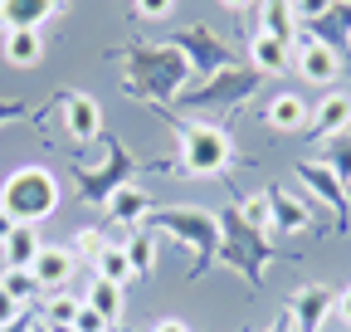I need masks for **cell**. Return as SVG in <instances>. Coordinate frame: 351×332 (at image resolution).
Here are the masks:
<instances>
[{
    "label": "cell",
    "mask_w": 351,
    "mask_h": 332,
    "mask_svg": "<svg viewBox=\"0 0 351 332\" xmlns=\"http://www.w3.org/2000/svg\"><path fill=\"white\" fill-rule=\"evenodd\" d=\"M117 59L132 64V73L122 78V88L137 93V98H156V103H176V98H181V88L195 78V73H191V59L176 49L171 39H166V45H132V49H122Z\"/></svg>",
    "instance_id": "obj_1"
},
{
    "label": "cell",
    "mask_w": 351,
    "mask_h": 332,
    "mask_svg": "<svg viewBox=\"0 0 351 332\" xmlns=\"http://www.w3.org/2000/svg\"><path fill=\"white\" fill-rule=\"evenodd\" d=\"M0 205L15 225H39L59 211V176L44 171V166H20L0 186Z\"/></svg>",
    "instance_id": "obj_2"
},
{
    "label": "cell",
    "mask_w": 351,
    "mask_h": 332,
    "mask_svg": "<svg viewBox=\"0 0 351 332\" xmlns=\"http://www.w3.org/2000/svg\"><path fill=\"white\" fill-rule=\"evenodd\" d=\"M147 225L161 230V235H171V239H181V244H191V254H195V269H191V274H205V269L215 264L219 215L200 211V205H166V211H152Z\"/></svg>",
    "instance_id": "obj_3"
},
{
    "label": "cell",
    "mask_w": 351,
    "mask_h": 332,
    "mask_svg": "<svg viewBox=\"0 0 351 332\" xmlns=\"http://www.w3.org/2000/svg\"><path fill=\"white\" fill-rule=\"evenodd\" d=\"M234 156V142L215 122H181V171L191 176H219Z\"/></svg>",
    "instance_id": "obj_4"
},
{
    "label": "cell",
    "mask_w": 351,
    "mask_h": 332,
    "mask_svg": "<svg viewBox=\"0 0 351 332\" xmlns=\"http://www.w3.org/2000/svg\"><path fill=\"white\" fill-rule=\"evenodd\" d=\"M219 239H225V249H219L225 264H234L249 283H258L263 278V264H269V239H263V230H254L239 215V205L219 215Z\"/></svg>",
    "instance_id": "obj_5"
},
{
    "label": "cell",
    "mask_w": 351,
    "mask_h": 332,
    "mask_svg": "<svg viewBox=\"0 0 351 332\" xmlns=\"http://www.w3.org/2000/svg\"><path fill=\"white\" fill-rule=\"evenodd\" d=\"M258 83H263V73H254V69H244V64H230V69L210 73L200 88L181 93V108H225V112H234L244 98L258 93Z\"/></svg>",
    "instance_id": "obj_6"
},
{
    "label": "cell",
    "mask_w": 351,
    "mask_h": 332,
    "mask_svg": "<svg viewBox=\"0 0 351 332\" xmlns=\"http://www.w3.org/2000/svg\"><path fill=\"white\" fill-rule=\"evenodd\" d=\"M103 152H108V166H98V171H88V166H83V171H78V195L88 200V205H98V200H108L117 186H127L132 181V171H137V161H132V152L117 142V137H108L103 142Z\"/></svg>",
    "instance_id": "obj_7"
},
{
    "label": "cell",
    "mask_w": 351,
    "mask_h": 332,
    "mask_svg": "<svg viewBox=\"0 0 351 332\" xmlns=\"http://www.w3.org/2000/svg\"><path fill=\"white\" fill-rule=\"evenodd\" d=\"M171 45L181 49L186 59H191V73H219V69H230L234 64V49L225 45V39H215L205 25H191V29H176L171 34Z\"/></svg>",
    "instance_id": "obj_8"
},
{
    "label": "cell",
    "mask_w": 351,
    "mask_h": 332,
    "mask_svg": "<svg viewBox=\"0 0 351 332\" xmlns=\"http://www.w3.org/2000/svg\"><path fill=\"white\" fill-rule=\"evenodd\" d=\"M298 73L307 83H317V88H332L337 73H341V54L332 45H322V39H302L298 45Z\"/></svg>",
    "instance_id": "obj_9"
},
{
    "label": "cell",
    "mask_w": 351,
    "mask_h": 332,
    "mask_svg": "<svg viewBox=\"0 0 351 332\" xmlns=\"http://www.w3.org/2000/svg\"><path fill=\"white\" fill-rule=\"evenodd\" d=\"M288 303H293L288 313H293V327H298V332H322V318L332 313L337 298H332L327 283H307V288H298Z\"/></svg>",
    "instance_id": "obj_10"
},
{
    "label": "cell",
    "mask_w": 351,
    "mask_h": 332,
    "mask_svg": "<svg viewBox=\"0 0 351 332\" xmlns=\"http://www.w3.org/2000/svg\"><path fill=\"white\" fill-rule=\"evenodd\" d=\"M103 211H108V220H117V225H147L152 220V195H147V186H137V181H127V186H117L108 200H103Z\"/></svg>",
    "instance_id": "obj_11"
},
{
    "label": "cell",
    "mask_w": 351,
    "mask_h": 332,
    "mask_svg": "<svg viewBox=\"0 0 351 332\" xmlns=\"http://www.w3.org/2000/svg\"><path fill=\"white\" fill-rule=\"evenodd\" d=\"M69 0H0V25L5 29H39L44 20L64 15Z\"/></svg>",
    "instance_id": "obj_12"
},
{
    "label": "cell",
    "mask_w": 351,
    "mask_h": 332,
    "mask_svg": "<svg viewBox=\"0 0 351 332\" xmlns=\"http://www.w3.org/2000/svg\"><path fill=\"white\" fill-rule=\"evenodd\" d=\"M263 122L278 132H302V128H313V103L302 93H274L269 108H263Z\"/></svg>",
    "instance_id": "obj_13"
},
{
    "label": "cell",
    "mask_w": 351,
    "mask_h": 332,
    "mask_svg": "<svg viewBox=\"0 0 351 332\" xmlns=\"http://www.w3.org/2000/svg\"><path fill=\"white\" fill-rule=\"evenodd\" d=\"M73 269H78L73 249H49V244H44V249H39V259L29 264V274L39 278V288H44V294H59V288H69Z\"/></svg>",
    "instance_id": "obj_14"
},
{
    "label": "cell",
    "mask_w": 351,
    "mask_h": 332,
    "mask_svg": "<svg viewBox=\"0 0 351 332\" xmlns=\"http://www.w3.org/2000/svg\"><path fill=\"white\" fill-rule=\"evenodd\" d=\"M64 128L73 142H93L103 132V108L88 98V93H69L64 98Z\"/></svg>",
    "instance_id": "obj_15"
},
{
    "label": "cell",
    "mask_w": 351,
    "mask_h": 332,
    "mask_svg": "<svg viewBox=\"0 0 351 332\" xmlns=\"http://www.w3.org/2000/svg\"><path fill=\"white\" fill-rule=\"evenodd\" d=\"M298 176L313 186V195H322L332 211H337V220H346V186H341V176L332 171L327 161H298Z\"/></svg>",
    "instance_id": "obj_16"
},
{
    "label": "cell",
    "mask_w": 351,
    "mask_h": 332,
    "mask_svg": "<svg viewBox=\"0 0 351 332\" xmlns=\"http://www.w3.org/2000/svg\"><path fill=\"white\" fill-rule=\"evenodd\" d=\"M351 128V93H337V88H327V98L313 108V132L327 142V137H341Z\"/></svg>",
    "instance_id": "obj_17"
},
{
    "label": "cell",
    "mask_w": 351,
    "mask_h": 332,
    "mask_svg": "<svg viewBox=\"0 0 351 332\" xmlns=\"http://www.w3.org/2000/svg\"><path fill=\"white\" fill-rule=\"evenodd\" d=\"M258 34H274L278 45H298V29H293V0H258Z\"/></svg>",
    "instance_id": "obj_18"
},
{
    "label": "cell",
    "mask_w": 351,
    "mask_h": 332,
    "mask_svg": "<svg viewBox=\"0 0 351 332\" xmlns=\"http://www.w3.org/2000/svg\"><path fill=\"white\" fill-rule=\"evenodd\" d=\"M288 45H278V39L274 34H258V29H249V69L254 73H263V78H269V73H283L288 69Z\"/></svg>",
    "instance_id": "obj_19"
},
{
    "label": "cell",
    "mask_w": 351,
    "mask_h": 332,
    "mask_svg": "<svg viewBox=\"0 0 351 332\" xmlns=\"http://www.w3.org/2000/svg\"><path fill=\"white\" fill-rule=\"evenodd\" d=\"M0 54H5V64H15V69H34L44 59V39H39V29H5Z\"/></svg>",
    "instance_id": "obj_20"
},
{
    "label": "cell",
    "mask_w": 351,
    "mask_h": 332,
    "mask_svg": "<svg viewBox=\"0 0 351 332\" xmlns=\"http://www.w3.org/2000/svg\"><path fill=\"white\" fill-rule=\"evenodd\" d=\"M269 205H274V230H307L313 220H307V205L298 195H288L283 186H269Z\"/></svg>",
    "instance_id": "obj_21"
},
{
    "label": "cell",
    "mask_w": 351,
    "mask_h": 332,
    "mask_svg": "<svg viewBox=\"0 0 351 332\" xmlns=\"http://www.w3.org/2000/svg\"><path fill=\"white\" fill-rule=\"evenodd\" d=\"M0 249H5V264H10V269H29V264L39 259V249H44V244H39L34 225H15Z\"/></svg>",
    "instance_id": "obj_22"
},
{
    "label": "cell",
    "mask_w": 351,
    "mask_h": 332,
    "mask_svg": "<svg viewBox=\"0 0 351 332\" xmlns=\"http://www.w3.org/2000/svg\"><path fill=\"white\" fill-rule=\"evenodd\" d=\"M83 303L98 308L108 322H117V318H122V288L108 283V278H93V283H88V294H83Z\"/></svg>",
    "instance_id": "obj_23"
},
{
    "label": "cell",
    "mask_w": 351,
    "mask_h": 332,
    "mask_svg": "<svg viewBox=\"0 0 351 332\" xmlns=\"http://www.w3.org/2000/svg\"><path fill=\"white\" fill-rule=\"evenodd\" d=\"M98 274L93 278H108V283H127V278H137V269H132V259H127V249H117V244H108L103 254H98V264H93Z\"/></svg>",
    "instance_id": "obj_24"
},
{
    "label": "cell",
    "mask_w": 351,
    "mask_h": 332,
    "mask_svg": "<svg viewBox=\"0 0 351 332\" xmlns=\"http://www.w3.org/2000/svg\"><path fill=\"white\" fill-rule=\"evenodd\" d=\"M78 308H83V298H73L69 288H59V294L44 298V318H49V327H73Z\"/></svg>",
    "instance_id": "obj_25"
},
{
    "label": "cell",
    "mask_w": 351,
    "mask_h": 332,
    "mask_svg": "<svg viewBox=\"0 0 351 332\" xmlns=\"http://www.w3.org/2000/svg\"><path fill=\"white\" fill-rule=\"evenodd\" d=\"M0 288H5V294H10V298L25 308V303L39 294V278H34L29 269H5V274H0Z\"/></svg>",
    "instance_id": "obj_26"
},
{
    "label": "cell",
    "mask_w": 351,
    "mask_h": 332,
    "mask_svg": "<svg viewBox=\"0 0 351 332\" xmlns=\"http://www.w3.org/2000/svg\"><path fill=\"white\" fill-rule=\"evenodd\" d=\"M122 249H127V259H132V269H137V274H152V264H156V239H152L147 230L132 235Z\"/></svg>",
    "instance_id": "obj_27"
},
{
    "label": "cell",
    "mask_w": 351,
    "mask_h": 332,
    "mask_svg": "<svg viewBox=\"0 0 351 332\" xmlns=\"http://www.w3.org/2000/svg\"><path fill=\"white\" fill-rule=\"evenodd\" d=\"M239 215H244L254 230H274V205H269V191L254 195V200H244V205H239Z\"/></svg>",
    "instance_id": "obj_28"
},
{
    "label": "cell",
    "mask_w": 351,
    "mask_h": 332,
    "mask_svg": "<svg viewBox=\"0 0 351 332\" xmlns=\"http://www.w3.org/2000/svg\"><path fill=\"white\" fill-rule=\"evenodd\" d=\"M69 249H73V259H78V264H83V259H88V264H98V254L108 249V235H98V230H83V235H78Z\"/></svg>",
    "instance_id": "obj_29"
},
{
    "label": "cell",
    "mask_w": 351,
    "mask_h": 332,
    "mask_svg": "<svg viewBox=\"0 0 351 332\" xmlns=\"http://www.w3.org/2000/svg\"><path fill=\"white\" fill-rule=\"evenodd\" d=\"M73 332H112V322H108L98 308H88V303H83L78 318H73Z\"/></svg>",
    "instance_id": "obj_30"
},
{
    "label": "cell",
    "mask_w": 351,
    "mask_h": 332,
    "mask_svg": "<svg viewBox=\"0 0 351 332\" xmlns=\"http://www.w3.org/2000/svg\"><path fill=\"white\" fill-rule=\"evenodd\" d=\"M337 5H341V0H293V10H298L302 20H313V25H317L322 15H332Z\"/></svg>",
    "instance_id": "obj_31"
},
{
    "label": "cell",
    "mask_w": 351,
    "mask_h": 332,
    "mask_svg": "<svg viewBox=\"0 0 351 332\" xmlns=\"http://www.w3.org/2000/svg\"><path fill=\"white\" fill-rule=\"evenodd\" d=\"M132 5H137V15H147V20H166L176 10V0H132Z\"/></svg>",
    "instance_id": "obj_32"
},
{
    "label": "cell",
    "mask_w": 351,
    "mask_h": 332,
    "mask_svg": "<svg viewBox=\"0 0 351 332\" xmlns=\"http://www.w3.org/2000/svg\"><path fill=\"white\" fill-rule=\"evenodd\" d=\"M327 166L341 176V186L351 181V147H337V152H327Z\"/></svg>",
    "instance_id": "obj_33"
},
{
    "label": "cell",
    "mask_w": 351,
    "mask_h": 332,
    "mask_svg": "<svg viewBox=\"0 0 351 332\" xmlns=\"http://www.w3.org/2000/svg\"><path fill=\"white\" fill-rule=\"evenodd\" d=\"M20 318H25V308L5 294V288H0V327H10V322H20Z\"/></svg>",
    "instance_id": "obj_34"
},
{
    "label": "cell",
    "mask_w": 351,
    "mask_h": 332,
    "mask_svg": "<svg viewBox=\"0 0 351 332\" xmlns=\"http://www.w3.org/2000/svg\"><path fill=\"white\" fill-rule=\"evenodd\" d=\"M152 332H191V327H186V322H176V318H161Z\"/></svg>",
    "instance_id": "obj_35"
},
{
    "label": "cell",
    "mask_w": 351,
    "mask_h": 332,
    "mask_svg": "<svg viewBox=\"0 0 351 332\" xmlns=\"http://www.w3.org/2000/svg\"><path fill=\"white\" fill-rule=\"evenodd\" d=\"M10 230H15V220L5 215V205H0V244H5V235H10Z\"/></svg>",
    "instance_id": "obj_36"
},
{
    "label": "cell",
    "mask_w": 351,
    "mask_h": 332,
    "mask_svg": "<svg viewBox=\"0 0 351 332\" xmlns=\"http://www.w3.org/2000/svg\"><path fill=\"white\" fill-rule=\"evenodd\" d=\"M269 332H298V327H293V313H283V318H278V322H274Z\"/></svg>",
    "instance_id": "obj_37"
},
{
    "label": "cell",
    "mask_w": 351,
    "mask_h": 332,
    "mask_svg": "<svg viewBox=\"0 0 351 332\" xmlns=\"http://www.w3.org/2000/svg\"><path fill=\"white\" fill-rule=\"evenodd\" d=\"M10 117H20V103H0V122H10Z\"/></svg>",
    "instance_id": "obj_38"
},
{
    "label": "cell",
    "mask_w": 351,
    "mask_h": 332,
    "mask_svg": "<svg viewBox=\"0 0 351 332\" xmlns=\"http://www.w3.org/2000/svg\"><path fill=\"white\" fill-rule=\"evenodd\" d=\"M337 308H341V318H346V322H351V288H346V294H341V298H337Z\"/></svg>",
    "instance_id": "obj_39"
},
{
    "label": "cell",
    "mask_w": 351,
    "mask_h": 332,
    "mask_svg": "<svg viewBox=\"0 0 351 332\" xmlns=\"http://www.w3.org/2000/svg\"><path fill=\"white\" fill-rule=\"evenodd\" d=\"M219 5H225V10H249L254 0H219Z\"/></svg>",
    "instance_id": "obj_40"
},
{
    "label": "cell",
    "mask_w": 351,
    "mask_h": 332,
    "mask_svg": "<svg viewBox=\"0 0 351 332\" xmlns=\"http://www.w3.org/2000/svg\"><path fill=\"white\" fill-rule=\"evenodd\" d=\"M54 332H73V327H54Z\"/></svg>",
    "instance_id": "obj_41"
},
{
    "label": "cell",
    "mask_w": 351,
    "mask_h": 332,
    "mask_svg": "<svg viewBox=\"0 0 351 332\" xmlns=\"http://www.w3.org/2000/svg\"><path fill=\"white\" fill-rule=\"evenodd\" d=\"M346 5H351V0H346Z\"/></svg>",
    "instance_id": "obj_42"
}]
</instances>
